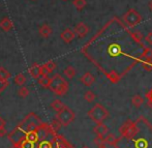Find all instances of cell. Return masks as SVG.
Instances as JSON below:
<instances>
[{
    "label": "cell",
    "instance_id": "cell-1",
    "mask_svg": "<svg viewBox=\"0 0 152 148\" xmlns=\"http://www.w3.org/2000/svg\"><path fill=\"white\" fill-rule=\"evenodd\" d=\"M116 18L112 19L114 33H111L109 23H107L97 33L104 38V45L106 46V58L110 59L104 76L110 82L116 84L121 78L126 75L134 65L142 63V54L139 50H144L145 46L139 44L134 40L132 30H129L120 20L118 32L116 31Z\"/></svg>",
    "mask_w": 152,
    "mask_h": 148
},
{
    "label": "cell",
    "instance_id": "cell-2",
    "mask_svg": "<svg viewBox=\"0 0 152 148\" xmlns=\"http://www.w3.org/2000/svg\"><path fill=\"white\" fill-rule=\"evenodd\" d=\"M136 122V130L126 138L119 137L115 148H152V124L143 116Z\"/></svg>",
    "mask_w": 152,
    "mask_h": 148
},
{
    "label": "cell",
    "instance_id": "cell-3",
    "mask_svg": "<svg viewBox=\"0 0 152 148\" xmlns=\"http://www.w3.org/2000/svg\"><path fill=\"white\" fill-rule=\"evenodd\" d=\"M49 89L56 95H64L68 91V83L59 74H56L51 78V83Z\"/></svg>",
    "mask_w": 152,
    "mask_h": 148
},
{
    "label": "cell",
    "instance_id": "cell-4",
    "mask_svg": "<svg viewBox=\"0 0 152 148\" xmlns=\"http://www.w3.org/2000/svg\"><path fill=\"white\" fill-rule=\"evenodd\" d=\"M87 115L92 121L97 123H102L109 117V111L102 104H95L88 111Z\"/></svg>",
    "mask_w": 152,
    "mask_h": 148
},
{
    "label": "cell",
    "instance_id": "cell-5",
    "mask_svg": "<svg viewBox=\"0 0 152 148\" xmlns=\"http://www.w3.org/2000/svg\"><path fill=\"white\" fill-rule=\"evenodd\" d=\"M42 121H40V119L38 118L34 113H30V114L25 117V119L23 120L22 123L19 126H21V127L24 130H26V132H30V130H36V128L42 125Z\"/></svg>",
    "mask_w": 152,
    "mask_h": 148
},
{
    "label": "cell",
    "instance_id": "cell-6",
    "mask_svg": "<svg viewBox=\"0 0 152 148\" xmlns=\"http://www.w3.org/2000/svg\"><path fill=\"white\" fill-rule=\"evenodd\" d=\"M123 21L128 27H134L142 22V16L134 8H130L124 14Z\"/></svg>",
    "mask_w": 152,
    "mask_h": 148
},
{
    "label": "cell",
    "instance_id": "cell-7",
    "mask_svg": "<svg viewBox=\"0 0 152 148\" xmlns=\"http://www.w3.org/2000/svg\"><path fill=\"white\" fill-rule=\"evenodd\" d=\"M75 112L70 108H68L67 106H64V108L62 109L60 112L57 113V119L61 122L62 125L67 126L68 124H70L75 120Z\"/></svg>",
    "mask_w": 152,
    "mask_h": 148
},
{
    "label": "cell",
    "instance_id": "cell-8",
    "mask_svg": "<svg viewBox=\"0 0 152 148\" xmlns=\"http://www.w3.org/2000/svg\"><path fill=\"white\" fill-rule=\"evenodd\" d=\"M26 135L27 132L23 130L21 126H18L17 128H15L10 135H8V139L14 145L18 146V145L22 144L25 140H26Z\"/></svg>",
    "mask_w": 152,
    "mask_h": 148
},
{
    "label": "cell",
    "instance_id": "cell-9",
    "mask_svg": "<svg viewBox=\"0 0 152 148\" xmlns=\"http://www.w3.org/2000/svg\"><path fill=\"white\" fill-rule=\"evenodd\" d=\"M74 31L79 38H83L89 33V27H88V25L85 24V23L80 22L75 26Z\"/></svg>",
    "mask_w": 152,
    "mask_h": 148
},
{
    "label": "cell",
    "instance_id": "cell-10",
    "mask_svg": "<svg viewBox=\"0 0 152 148\" xmlns=\"http://www.w3.org/2000/svg\"><path fill=\"white\" fill-rule=\"evenodd\" d=\"M75 37H76V33H75L74 30H72L70 28L64 29L60 34L61 40L65 42V44H69V42H72Z\"/></svg>",
    "mask_w": 152,
    "mask_h": 148
},
{
    "label": "cell",
    "instance_id": "cell-11",
    "mask_svg": "<svg viewBox=\"0 0 152 148\" xmlns=\"http://www.w3.org/2000/svg\"><path fill=\"white\" fill-rule=\"evenodd\" d=\"M80 81L82 82V84L85 85L86 87H90L94 84V82H95V78H94V76L90 72H87L81 77Z\"/></svg>",
    "mask_w": 152,
    "mask_h": 148
},
{
    "label": "cell",
    "instance_id": "cell-12",
    "mask_svg": "<svg viewBox=\"0 0 152 148\" xmlns=\"http://www.w3.org/2000/svg\"><path fill=\"white\" fill-rule=\"evenodd\" d=\"M93 132L96 134V136L98 137H104L109 134V128L106 124L102 123H97L95 126L93 127Z\"/></svg>",
    "mask_w": 152,
    "mask_h": 148
},
{
    "label": "cell",
    "instance_id": "cell-13",
    "mask_svg": "<svg viewBox=\"0 0 152 148\" xmlns=\"http://www.w3.org/2000/svg\"><path fill=\"white\" fill-rule=\"evenodd\" d=\"M57 67L56 63L54 61H48L42 65V76H48L49 74L55 70Z\"/></svg>",
    "mask_w": 152,
    "mask_h": 148
},
{
    "label": "cell",
    "instance_id": "cell-14",
    "mask_svg": "<svg viewBox=\"0 0 152 148\" xmlns=\"http://www.w3.org/2000/svg\"><path fill=\"white\" fill-rule=\"evenodd\" d=\"M28 72L32 78L38 79L39 77H42V65H39V64H37V63H33L30 67H29Z\"/></svg>",
    "mask_w": 152,
    "mask_h": 148
},
{
    "label": "cell",
    "instance_id": "cell-15",
    "mask_svg": "<svg viewBox=\"0 0 152 148\" xmlns=\"http://www.w3.org/2000/svg\"><path fill=\"white\" fill-rule=\"evenodd\" d=\"M0 28L3 31H10L12 29V22L8 17H4L0 20Z\"/></svg>",
    "mask_w": 152,
    "mask_h": 148
},
{
    "label": "cell",
    "instance_id": "cell-16",
    "mask_svg": "<svg viewBox=\"0 0 152 148\" xmlns=\"http://www.w3.org/2000/svg\"><path fill=\"white\" fill-rule=\"evenodd\" d=\"M38 32H39V34L44 38H48V37H50V36H51V34H52L53 31H52V28H51L50 25L44 24V25H42V26L39 27Z\"/></svg>",
    "mask_w": 152,
    "mask_h": 148
},
{
    "label": "cell",
    "instance_id": "cell-17",
    "mask_svg": "<svg viewBox=\"0 0 152 148\" xmlns=\"http://www.w3.org/2000/svg\"><path fill=\"white\" fill-rule=\"evenodd\" d=\"M142 62L144 61H152V48H149V47H145V49L143 50L142 53Z\"/></svg>",
    "mask_w": 152,
    "mask_h": 148
},
{
    "label": "cell",
    "instance_id": "cell-18",
    "mask_svg": "<svg viewBox=\"0 0 152 148\" xmlns=\"http://www.w3.org/2000/svg\"><path fill=\"white\" fill-rule=\"evenodd\" d=\"M117 141H118V138H117L114 134H108L107 136H104V142H106V144L109 145V146L114 147L115 145H116Z\"/></svg>",
    "mask_w": 152,
    "mask_h": 148
},
{
    "label": "cell",
    "instance_id": "cell-19",
    "mask_svg": "<svg viewBox=\"0 0 152 148\" xmlns=\"http://www.w3.org/2000/svg\"><path fill=\"white\" fill-rule=\"evenodd\" d=\"M64 106H65V105H63V103H62L60 100H53V102L51 103V105H50L51 109H52L53 111H55L56 113L60 112L62 109L64 108Z\"/></svg>",
    "mask_w": 152,
    "mask_h": 148
},
{
    "label": "cell",
    "instance_id": "cell-20",
    "mask_svg": "<svg viewBox=\"0 0 152 148\" xmlns=\"http://www.w3.org/2000/svg\"><path fill=\"white\" fill-rule=\"evenodd\" d=\"M63 74L66 78L69 79V80H72V79H74L75 76H76V70H75L72 66L68 65L63 70Z\"/></svg>",
    "mask_w": 152,
    "mask_h": 148
},
{
    "label": "cell",
    "instance_id": "cell-21",
    "mask_svg": "<svg viewBox=\"0 0 152 148\" xmlns=\"http://www.w3.org/2000/svg\"><path fill=\"white\" fill-rule=\"evenodd\" d=\"M143 103H144V98H143L141 95L137 94V95L132 96V106L137 107V108H140V107L143 105Z\"/></svg>",
    "mask_w": 152,
    "mask_h": 148
},
{
    "label": "cell",
    "instance_id": "cell-22",
    "mask_svg": "<svg viewBox=\"0 0 152 148\" xmlns=\"http://www.w3.org/2000/svg\"><path fill=\"white\" fill-rule=\"evenodd\" d=\"M38 83H39L42 87H45V88H49L50 83H51V78H49L48 76H42L38 78Z\"/></svg>",
    "mask_w": 152,
    "mask_h": 148
},
{
    "label": "cell",
    "instance_id": "cell-23",
    "mask_svg": "<svg viewBox=\"0 0 152 148\" xmlns=\"http://www.w3.org/2000/svg\"><path fill=\"white\" fill-rule=\"evenodd\" d=\"M26 140L30 141V142L34 143L36 141H38V135L35 130H30V132H27L26 135Z\"/></svg>",
    "mask_w": 152,
    "mask_h": 148
},
{
    "label": "cell",
    "instance_id": "cell-24",
    "mask_svg": "<svg viewBox=\"0 0 152 148\" xmlns=\"http://www.w3.org/2000/svg\"><path fill=\"white\" fill-rule=\"evenodd\" d=\"M10 77H12V74L7 70H5L4 67H0V80L8 81Z\"/></svg>",
    "mask_w": 152,
    "mask_h": 148
},
{
    "label": "cell",
    "instance_id": "cell-25",
    "mask_svg": "<svg viewBox=\"0 0 152 148\" xmlns=\"http://www.w3.org/2000/svg\"><path fill=\"white\" fill-rule=\"evenodd\" d=\"M15 83L19 86H24V84L26 83V77L23 74H18L15 78Z\"/></svg>",
    "mask_w": 152,
    "mask_h": 148
},
{
    "label": "cell",
    "instance_id": "cell-26",
    "mask_svg": "<svg viewBox=\"0 0 152 148\" xmlns=\"http://www.w3.org/2000/svg\"><path fill=\"white\" fill-rule=\"evenodd\" d=\"M61 125H62L61 122L56 118V119H54L52 122H51V124L49 126H50V130H52V132H58L59 128L61 127Z\"/></svg>",
    "mask_w": 152,
    "mask_h": 148
},
{
    "label": "cell",
    "instance_id": "cell-27",
    "mask_svg": "<svg viewBox=\"0 0 152 148\" xmlns=\"http://www.w3.org/2000/svg\"><path fill=\"white\" fill-rule=\"evenodd\" d=\"M95 97H96L95 93H94L93 91H91V90H87L84 94V98L86 100L87 103H92L94 100H95Z\"/></svg>",
    "mask_w": 152,
    "mask_h": 148
},
{
    "label": "cell",
    "instance_id": "cell-28",
    "mask_svg": "<svg viewBox=\"0 0 152 148\" xmlns=\"http://www.w3.org/2000/svg\"><path fill=\"white\" fill-rule=\"evenodd\" d=\"M72 4H74V6L77 8V10H81L86 6L87 2H86V0H74V1H72Z\"/></svg>",
    "mask_w": 152,
    "mask_h": 148
},
{
    "label": "cell",
    "instance_id": "cell-29",
    "mask_svg": "<svg viewBox=\"0 0 152 148\" xmlns=\"http://www.w3.org/2000/svg\"><path fill=\"white\" fill-rule=\"evenodd\" d=\"M132 37H134V40H136L137 42H139V44H143V35L142 33H141L140 31H138V30H136V31H132Z\"/></svg>",
    "mask_w": 152,
    "mask_h": 148
},
{
    "label": "cell",
    "instance_id": "cell-30",
    "mask_svg": "<svg viewBox=\"0 0 152 148\" xmlns=\"http://www.w3.org/2000/svg\"><path fill=\"white\" fill-rule=\"evenodd\" d=\"M18 93H19V96H20V97L25 98L29 95V89L25 86H21V88L19 89Z\"/></svg>",
    "mask_w": 152,
    "mask_h": 148
},
{
    "label": "cell",
    "instance_id": "cell-31",
    "mask_svg": "<svg viewBox=\"0 0 152 148\" xmlns=\"http://www.w3.org/2000/svg\"><path fill=\"white\" fill-rule=\"evenodd\" d=\"M142 65L146 70H152V61H144L142 62Z\"/></svg>",
    "mask_w": 152,
    "mask_h": 148
},
{
    "label": "cell",
    "instance_id": "cell-32",
    "mask_svg": "<svg viewBox=\"0 0 152 148\" xmlns=\"http://www.w3.org/2000/svg\"><path fill=\"white\" fill-rule=\"evenodd\" d=\"M7 86H8V81H2V80H0V94L2 93V91H3V90L5 89Z\"/></svg>",
    "mask_w": 152,
    "mask_h": 148
},
{
    "label": "cell",
    "instance_id": "cell-33",
    "mask_svg": "<svg viewBox=\"0 0 152 148\" xmlns=\"http://www.w3.org/2000/svg\"><path fill=\"white\" fill-rule=\"evenodd\" d=\"M145 40H146L149 46H152V31L148 32V34H147L146 37H145Z\"/></svg>",
    "mask_w": 152,
    "mask_h": 148
},
{
    "label": "cell",
    "instance_id": "cell-34",
    "mask_svg": "<svg viewBox=\"0 0 152 148\" xmlns=\"http://www.w3.org/2000/svg\"><path fill=\"white\" fill-rule=\"evenodd\" d=\"M146 97H147V100H148L149 106H150L151 108H152V89L148 92V93L146 94Z\"/></svg>",
    "mask_w": 152,
    "mask_h": 148
},
{
    "label": "cell",
    "instance_id": "cell-35",
    "mask_svg": "<svg viewBox=\"0 0 152 148\" xmlns=\"http://www.w3.org/2000/svg\"><path fill=\"white\" fill-rule=\"evenodd\" d=\"M39 148H51V144L48 141H42L39 145Z\"/></svg>",
    "mask_w": 152,
    "mask_h": 148
},
{
    "label": "cell",
    "instance_id": "cell-36",
    "mask_svg": "<svg viewBox=\"0 0 152 148\" xmlns=\"http://www.w3.org/2000/svg\"><path fill=\"white\" fill-rule=\"evenodd\" d=\"M5 135H6L5 127H1V128H0V137H4Z\"/></svg>",
    "mask_w": 152,
    "mask_h": 148
},
{
    "label": "cell",
    "instance_id": "cell-37",
    "mask_svg": "<svg viewBox=\"0 0 152 148\" xmlns=\"http://www.w3.org/2000/svg\"><path fill=\"white\" fill-rule=\"evenodd\" d=\"M5 124H6V122H5V120H4V118L0 117V128L4 127V126H5Z\"/></svg>",
    "mask_w": 152,
    "mask_h": 148
},
{
    "label": "cell",
    "instance_id": "cell-38",
    "mask_svg": "<svg viewBox=\"0 0 152 148\" xmlns=\"http://www.w3.org/2000/svg\"><path fill=\"white\" fill-rule=\"evenodd\" d=\"M148 7H149V10H150L151 12H152V0H150V1H149V3H148Z\"/></svg>",
    "mask_w": 152,
    "mask_h": 148
},
{
    "label": "cell",
    "instance_id": "cell-39",
    "mask_svg": "<svg viewBox=\"0 0 152 148\" xmlns=\"http://www.w3.org/2000/svg\"><path fill=\"white\" fill-rule=\"evenodd\" d=\"M98 148H108V147H107L106 145H102V146H99V147H98Z\"/></svg>",
    "mask_w": 152,
    "mask_h": 148
},
{
    "label": "cell",
    "instance_id": "cell-40",
    "mask_svg": "<svg viewBox=\"0 0 152 148\" xmlns=\"http://www.w3.org/2000/svg\"><path fill=\"white\" fill-rule=\"evenodd\" d=\"M82 148H89V147H87V146H84V147H82Z\"/></svg>",
    "mask_w": 152,
    "mask_h": 148
},
{
    "label": "cell",
    "instance_id": "cell-41",
    "mask_svg": "<svg viewBox=\"0 0 152 148\" xmlns=\"http://www.w3.org/2000/svg\"><path fill=\"white\" fill-rule=\"evenodd\" d=\"M62 1H67V0H62Z\"/></svg>",
    "mask_w": 152,
    "mask_h": 148
}]
</instances>
